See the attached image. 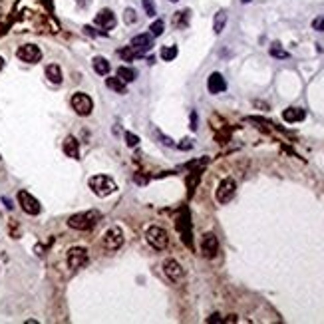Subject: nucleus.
<instances>
[{
  "label": "nucleus",
  "instance_id": "f257e3e1",
  "mask_svg": "<svg viewBox=\"0 0 324 324\" xmlns=\"http://www.w3.org/2000/svg\"><path fill=\"white\" fill-rule=\"evenodd\" d=\"M88 185L98 197H108L111 193H116V189H118L116 181H113L109 175H93V177H90Z\"/></svg>",
  "mask_w": 324,
  "mask_h": 324
},
{
  "label": "nucleus",
  "instance_id": "f03ea898",
  "mask_svg": "<svg viewBox=\"0 0 324 324\" xmlns=\"http://www.w3.org/2000/svg\"><path fill=\"white\" fill-rule=\"evenodd\" d=\"M100 213L98 211H86V213H76L68 219V225L72 229H78V231H90V229L98 223Z\"/></svg>",
  "mask_w": 324,
  "mask_h": 324
},
{
  "label": "nucleus",
  "instance_id": "7ed1b4c3",
  "mask_svg": "<svg viewBox=\"0 0 324 324\" xmlns=\"http://www.w3.org/2000/svg\"><path fill=\"white\" fill-rule=\"evenodd\" d=\"M70 106H72V109H74L76 113H78V116H82V118L90 116L92 109H93V102H92V98L88 96V93H84V92L74 93L72 100H70Z\"/></svg>",
  "mask_w": 324,
  "mask_h": 324
},
{
  "label": "nucleus",
  "instance_id": "20e7f679",
  "mask_svg": "<svg viewBox=\"0 0 324 324\" xmlns=\"http://www.w3.org/2000/svg\"><path fill=\"white\" fill-rule=\"evenodd\" d=\"M235 191H237V183H235V179L233 177H225L221 183H219V187H217V191H215V199L221 203V205H225V203H229L233 197H235Z\"/></svg>",
  "mask_w": 324,
  "mask_h": 324
},
{
  "label": "nucleus",
  "instance_id": "39448f33",
  "mask_svg": "<svg viewBox=\"0 0 324 324\" xmlns=\"http://www.w3.org/2000/svg\"><path fill=\"white\" fill-rule=\"evenodd\" d=\"M145 237H147V243L154 247V249H157V251H163L167 247V243H169V237H167V233L163 231L161 227H149Z\"/></svg>",
  "mask_w": 324,
  "mask_h": 324
},
{
  "label": "nucleus",
  "instance_id": "423d86ee",
  "mask_svg": "<svg viewBox=\"0 0 324 324\" xmlns=\"http://www.w3.org/2000/svg\"><path fill=\"white\" fill-rule=\"evenodd\" d=\"M122 245H123V231L118 225L109 227L106 231V235H104V247L108 251H118Z\"/></svg>",
  "mask_w": 324,
  "mask_h": 324
},
{
  "label": "nucleus",
  "instance_id": "0eeeda50",
  "mask_svg": "<svg viewBox=\"0 0 324 324\" xmlns=\"http://www.w3.org/2000/svg\"><path fill=\"white\" fill-rule=\"evenodd\" d=\"M18 203H20L22 211L28 215H38L42 211V205L34 195H30L28 191H18Z\"/></svg>",
  "mask_w": 324,
  "mask_h": 324
},
{
  "label": "nucleus",
  "instance_id": "6e6552de",
  "mask_svg": "<svg viewBox=\"0 0 324 324\" xmlns=\"http://www.w3.org/2000/svg\"><path fill=\"white\" fill-rule=\"evenodd\" d=\"M201 253L205 259H215L219 253V239L213 233H205L201 237Z\"/></svg>",
  "mask_w": 324,
  "mask_h": 324
},
{
  "label": "nucleus",
  "instance_id": "1a4fd4ad",
  "mask_svg": "<svg viewBox=\"0 0 324 324\" xmlns=\"http://www.w3.org/2000/svg\"><path fill=\"white\" fill-rule=\"evenodd\" d=\"M16 56H18V58H20L22 62H26V64H36L38 60L42 58V50L38 48L36 44H24V46L18 48Z\"/></svg>",
  "mask_w": 324,
  "mask_h": 324
},
{
  "label": "nucleus",
  "instance_id": "9d476101",
  "mask_svg": "<svg viewBox=\"0 0 324 324\" xmlns=\"http://www.w3.org/2000/svg\"><path fill=\"white\" fill-rule=\"evenodd\" d=\"M86 262H88V251L84 247H74V249L68 251V266L72 271L82 269Z\"/></svg>",
  "mask_w": 324,
  "mask_h": 324
},
{
  "label": "nucleus",
  "instance_id": "9b49d317",
  "mask_svg": "<svg viewBox=\"0 0 324 324\" xmlns=\"http://www.w3.org/2000/svg\"><path fill=\"white\" fill-rule=\"evenodd\" d=\"M163 273H165V277L171 280V282H179L181 278H183V266L175 261V259H165L163 261Z\"/></svg>",
  "mask_w": 324,
  "mask_h": 324
},
{
  "label": "nucleus",
  "instance_id": "f8f14e48",
  "mask_svg": "<svg viewBox=\"0 0 324 324\" xmlns=\"http://www.w3.org/2000/svg\"><path fill=\"white\" fill-rule=\"evenodd\" d=\"M131 46L143 56L145 52H149L151 48H154V36H151V34H138V36H133L131 38Z\"/></svg>",
  "mask_w": 324,
  "mask_h": 324
},
{
  "label": "nucleus",
  "instance_id": "ddd939ff",
  "mask_svg": "<svg viewBox=\"0 0 324 324\" xmlns=\"http://www.w3.org/2000/svg\"><path fill=\"white\" fill-rule=\"evenodd\" d=\"M116 14H113L109 8H104V10H100L98 14H96V24L100 26V28H104V30H111L113 26H116Z\"/></svg>",
  "mask_w": 324,
  "mask_h": 324
},
{
  "label": "nucleus",
  "instance_id": "4468645a",
  "mask_svg": "<svg viewBox=\"0 0 324 324\" xmlns=\"http://www.w3.org/2000/svg\"><path fill=\"white\" fill-rule=\"evenodd\" d=\"M207 90L211 92V93H221V92H225V90H227V82H225V78H223V74L213 72L211 76H209Z\"/></svg>",
  "mask_w": 324,
  "mask_h": 324
},
{
  "label": "nucleus",
  "instance_id": "2eb2a0df",
  "mask_svg": "<svg viewBox=\"0 0 324 324\" xmlns=\"http://www.w3.org/2000/svg\"><path fill=\"white\" fill-rule=\"evenodd\" d=\"M282 118H284V122H289V123L302 122L304 118H307V111L300 109V108H289V109L282 111Z\"/></svg>",
  "mask_w": 324,
  "mask_h": 324
},
{
  "label": "nucleus",
  "instance_id": "dca6fc26",
  "mask_svg": "<svg viewBox=\"0 0 324 324\" xmlns=\"http://www.w3.org/2000/svg\"><path fill=\"white\" fill-rule=\"evenodd\" d=\"M64 154L68 155V157H74V159H78L80 157V143H78V139L76 138H66V141H64Z\"/></svg>",
  "mask_w": 324,
  "mask_h": 324
},
{
  "label": "nucleus",
  "instance_id": "f3484780",
  "mask_svg": "<svg viewBox=\"0 0 324 324\" xmlns=\"http://www.w3.org/2000/svg\"><path fill=\"white\" fill-rule=\"evenodd\" d=\"M106 86L113 92H118V93H125L127 92V84L120 78V76H113V78H108L106 80Z\"/></svg>",
  "mask_w": 324,
  "mask_h": 324
},
{
  "label": "nucleus",
  "instance_id": "a211bd4d",
  "mask_svg": "<svg viewBox=\"0 0 324 324\" xmlns=\"http://www.w3.org/2000/svg\"><path fill=\"white\" fill-rule=\"evenodd\" d=\"M46 78L52 82V84H62V70L58 64H50L46 66Z\"/></svg>",
  "mask_w": 324,
  "mask_h": 324
},
{
  "label": "nucleus",
  "instance_id": "6ab92c4d",
  "mask_svg": "<svg viewBox=\"0 0 324 324\" xmlns=\"http://www.w3.org/2000/svg\"><path fill=\"white\" fill-rule=\"evenodd\" d=\"M92 64H93V70H96V74H100V76H106V74H109V70H111L109 62L104 58V56H96Z\"/></svg>",
  "mask_w": 324,
  "mask_h": 324
},
{
  "label": "nucleus",
  "instance_id": "aec40b11",
  "mask_svg": "<svg viewBox=\"0 0 324 324\" xmlns=\"http://www.w3.org/2000/svg\"><path fill=\"white\" fill-rule=\"evenodd\" d=\"M189 14H191V12H189V10H179V12H175L173 14V26L175 28H187L189 26Z\"/></svg>",
  "mask_w": 324,
  "mask_h": 324
},
{
  "label": "nucleus",
  "instance_id": "412c9836",
  "mask_svg": "<svg viewBox=\"0 0 324 324\" xmlns=\"http://www.w3.org/2000/svg\"><path fill=\"white\" fill-rule=\"evenodd\" d=\"M118 76H120V78H122L125 84H129V82H133V80L138 78L136 70L129 68V66H120V68H118Z\"/></svg>",
  "mask_w": 324,
  "mask_h": 324
},
{
  "label": "nucleus",
  "instance_id": "4be33fe9",
  "mask_svg": "<svg viewBox=\"0 0 324 324\" xmlns=\"http://www.w3.org/2000/svg\"><path fill=\"white\" fill-rule=\"evenodd\" d=\"M225 24H227V12H225V10H219V12L215 14V20H213V30H215V34H221L223 28H225Z\"/></svg>",
  "mask_w": 324,
  "mask_h": 324
},
{
  "label": "nucleus",
  "instance_id": "5701e85b",
  "mask_svg": "<svg viewBox=\"0 0 324 324\" xmlns=\"http://www.w3.org/2000/svg\"><path fill=\"white\" fill-rule=\"evenodd\" d=\"M120 56H122V58H123L125 62H131V60H136V58H139V56H141V54H139V52H138L136 48H133V46L129 44V46H123V48L120 50Z\"/></svg>",
  "mask_w": 324,
  "mask_h": 324
},
{
  "label": "nucleus",
  "instance_id": "b1692460",
  "mask_svg": "<svg viewBox=\"0 0 324 324\" xmlns=\"http://www.w3.org/2000/svg\"><path fill=\"white\" fill-rule=\"evenodd\" d=\"M159 56H161V60L171 62V60L177 58V48H175V46H163L161 52H159Z\"/></svg>",
  "mask_w": 324,
  "mask_h": 324
},
{
  "label": "nucleus",
  "instance_id": "393cba45",
  "mask_svg": "<svg viewBox=\"0 0 324 324\" xmlns=\"http://www.w3.org/2000/svg\"><path fill=\"white\" fill-rule=\"evenodd\" d=\"M163 30H165V22L161 20V18H157V20L149 26V34L154 36V38H159L163 34Z\"/></svg>",
  "mask_w": 324,
  "mask_h": 324
},
{
  "label": "nucleus",
  "instance_id": "a878e982",
  "mask_svg": "<svg viewBox=\"0 0 324 324\" xmlns=\"http://www.w3.org/2000/svg\"><path fill=\"white\" fill-rule=\"evenodd\" d=\"M271 56L273 58H289V52H284L282 48H278V44L271 46Z\"/></svg>",
  "mask_w": 324,
  "mask_h": 324
},
{
  "label": "nucleus",
  "instance_id": "bb28decb",
  "mask_svg": "<svg viewBox=\"0 0 324 324\" xmlns=\"http://www.w3.org/2000/svg\"><path fill=\"white\" fill-rule=\"evenodd\" d=\"M123 20H125V24H136V22H138L136 10H133V8H127L125 14H123Z\"/></svg>",
  "mask_w": 324,
  "mask_h": 324
},
{
  "label": "nucleus",
  "instance_id": "cd10ccee",
  "mask_svg": "<svg viewBox=\"0 0 324 324\" xmlns=\"http://www.w3.org/2000/svg\"><path fill=\"white\" fill-rule=\"evenodd\" d=\"M125 143H127V147H136V145L139 143V138L136 136V133L125 131Z\"/></svg>",
  "mask_w": 324,
  "mask_h": 324
},
{
  "label": "nucleus",
  "instance_id": "c85d7f7f",
  "mask_svg": "<svg viewBox=\"0 0 324 324\" xmlns=\"http://www.w3.org/2000/svg\"><path fill=\"white\" fill-rule=\"evenodd\" d=\"M143 8H145V14H147V16H154V14H155V4L151 2V0H143Z\"/></svg>",
  "mask_w": 324,
  "mask_h": 324
},
{
  "label": "nucleus",
  "instance_id": "c756f323",
  "mask_svg": "<svg viewBox=\"0 0 324 324\" xmlns=\"http://www.w3.org/2000/svg\"><path fill=\"white\" fill-rule=\"evenodd\" d=\"M312 28L318 30V32H324V16H318L312 20Z\"/></svg>",
  "mask_w": 324,
  "mask_h": 324
},
{
  "label": "nucleus",
  "instance_id": "7c9ffc66",
  "mask_svg": "<svg viewBox=\"0 0 324 324\" xmlns=\"http://www.w3.org/2000/svg\"><path fill=\"white\" fill-rule=\"evenodd\" d=\"M88 4H90V0H78V6H82V8L88 6Z\"/></svg>",
  "mask_w": 324,
  "mask_h": 324
},
{
  "label": "nucleus",
  "instance_id": "2f4dec72",
  "mask_svg": "<svg viewBox=\"0 0 324 324\" xmlns=\"http://www.w3.org/2000/svg\"><path fill=\"white\" fill-rule=\"evenodd\" d=\"M2 66H4V60H2V56H0V70H2Z\"/></svg>",
  "mask_w": 324,
  "mask_h": 324
},
{
  "label": "nucleus",
  "instance_id": "473e14b6",
  "mask_svg": "<svg viewBox=\"0 0 324 324\" xmlns=\"http://www.w3.org/2000/svg\"><path fill=\"white\" fill-rule=\"evenodd\" d=\"M169 2H179V0H169Z\"/></svg>",
  "mask_w": 324,
  "mask_h": 324
},
{
  "label": "nucleus",
  "instance_id": "72a5a7b5",
  "mask_svg": "<svg viewBox=\"0 0 324 324\" xmlns=\"http://www.w3.org/2000/svg\"><path fill=\"white\" fill-rule=\"evenodd\" d=\"M243 2H245V4H247V2H251V0H243Z\"/></svg>",
  "mask_w": 324,
  "mask_h": 324
}]
</instances>
